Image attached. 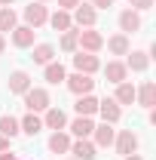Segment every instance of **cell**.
Listing matches in <instances>:
<instances>
[{
	"label": "cell",
	"mask_w": 156,
	"mask_h": 160,
	"mask_svg": "<svg viewBox=\"0 0 156 160\" xmlns=\"http://www.w3.org/2000/svg\"><path fill=\"white\" fill-rule=\"evenodd\" d=\"M46 19H49V9H46V3H40V0H31L28 6H25V25L28 28H43L46 25Z\"/></svg>",
	"instance_id": "6da1fadb"
},
{
	"label": "cell",
	"mask_w": 156,
	"mask_h": 160,
	"mask_svg": "<svg viewBox=\"0 0 156 160\" xmlns=\"http://www.w3.org/2000/svg\"><path fill=\"white\" fill-rule=\"evenodd\" d=\"M49 105H52V99H49V92H46L43 86H31V89L25 92V108H28V111H34V114L46 111Z\"/></svg>",
	"instance_id": "7a4b0ae2"
},
{
	"label": "cell",
	"mask_w": 156,
	"mask_h": 160,
	"mask_svg": "<svg viewBox=\"0 0 156 160\" xmlns=\"http://www.w3.org/2000/svg\"><path fill=\"white\" fill-rule=\"evenodd\" d=\"M101 46H104V34L95 28H83L77 34V49H83V52H98Z\"/></svg>",
	"instance_id": "3957f363"
},
{
	"label": "cell",
	"mask_w": 156,
	"mask_h": 160,
	"mask_svg": "<svg viewBox=\"0 0 156 160\" xmlns=\"http://www.w3.org/2000/svg\"><path fill=\"white\" fill-rule=\"evenodd\" d=\"M9 40H12V46H16V49H31V46H34V40H37V31H34V28H28V25H16V28L9 31Z\"/></svg>",
	"instance_id": "277c9868"
},
{
	"label": "cell",
	"mask_w": 156,
	"mask_h": 160,
	"mask_svg": "<svg viewBox=\"0 0 156 160\" xmlns=\"http://www.w3.org/2000/svg\"><path fill=\"white\" fill-rule=\"evenodd\" d=\"M64 83H67V89H71L74 96H86V92H92V89H95L92 74H80V71H74L71 77H64Z\"/></svg>",
	"instance_id": "5b68a950"
},
{
	"label": "cell",
	"mask_w": 156,
	"mask_h": 160,
	"mask_svg": "<svg viewBox=\"0 0 156 160\" xmlns=\"http://www.w3.org/2000/svg\"><path fill=\"white\" fill-rule=\"evenodd\" d=\"M74 71H80V74H95V71H101V62H98L95 52L77 49V56H74Z\"/></svg>",
	"instance_id": "8992f818"
},
{
	"label": "cell",
	"mask_w": 156,
	"mask_h": 160,
	"mask_svg": "<svg viewBox=\"0 0 156 160\" xmlns=\"http://www.w3.org/2000/svg\"><path fill=\"white\" fill-rule=\"evenodd\" d=\"M113 148H117V154H138V136L132 129H119L117 139H113Z\"/></svg>",
	"instance_id": "52a82bcc"
},
{
	"label": "cell",
	"mask_w": 156,
	"mask_h": 160,
	"mask_svg": "<svg viewBox=\"0 0 156 160\" xmlns=\"http://www.w3.org/2000/svg\"><path fill=\"white\" fill-rule=\"evenodd\" d=\"M43 129H67V114L61 111V108H55V105H49L46 111H43Z\"/></svg>",
	"instance_id": "ba28073f"
},
{
	"label": "cell",
	"mask_w": 156,
	"mask_h": 160,
	"mask_svg": "<svg viewBox=\"0 0 156 160\" xmlns=\"http://www.w3.org/2000/svg\"><path fill=\"white\" fill-rule=\"evenodd\" d=\"M92 145L95 148H113V139H117V129H113V123H98L95 129H92Z\"/></svg>",
	"instance_id": "9c48e42d"
},
{
	"label": "cell",
	"mask_w": 156,
	"mask_h": 160,
	"mask_svg": "<svg viewBox=\"0 0 156 160\" xmlns=\"http://www.w3.org/2000/svg\"><path fill=\"white\" fill-rule=\"evenodd\" d=\"M71 19L77 22L80 28H95V22H98V9L92 6V3H80L77 9H74V16Z\"/></svg>",
	"instance_id": "30bf717a"
},
{
	"label": "cell",
	"mask_w": 156,
	"mask_h": 160,
	"mask_svg": "<svg viewBox=\"0 0 156 160\" xmlns=\"http://www.w3.org/2000/svg\"><path fill=\"white\" fill-rule=\"evenodd\" d=\"M135 102L141 108H153L156 105V83L153 80H144L141 86H135Z\"/></svg>",
	"instance_id": "8fae6325"
},
{
	"label": "cell",
	"mask_w": 156,
	"mask_h": 160,
	"mask_svg": "<svg viewBox=\"0 0 156 160\" xmlns=\"http://www.w3.org/2000/svg\"><path fill=\"white\" fill-rule=\"evenodd\" d=\"M98 148L92 145V139H77V142H71V151L67 154H74V160H95Z\"/></svg>",
	"instance_id": "7c38bea8"
},
{
	"label": "cell",
	"mask_w": 156,
	"mask_h": 160,
	"mask_svg": "<svg viewBox=\"0 0 156 160\" xmlns=\"http://www.w3.org/2000/svg\"><path fill=\"white\" fill-rule=\"evenodd\" d=\"M141 12H135V9H122L119 12V34H135V31H141Z\"/></svg>",
	"instance_id": "4fadbf2b"
},
{
	"label": "cell",
	"mask_w": 156,
	"mask_h": 160,
	"mask_svg": "<svg viewBox=\"0 0 156 160\" xmlns=\"http://www.w3.org/2000/svg\"><path fill=\"white\" fill-rule=\"evenodd\" d=\"M98 114H101L104 123H117V120L122 117V105H117L113 99H101L98 102Z\"/></svg>",
	"instance_id": "5bb4252c"
},
{
	"label": "cell",
	"mask_w": 156,
	"mask_h": 160,
	"mask_svg": "<svg viewBox=\"0 0 156 160\" xmlns=\"http://www.w3.org/2000/svg\"><path fill=\"white\" fill-rule=\"evenodd\" d=\"M74 111H77V117H95L98 114V99L92 92H86V96H77V105H74Z\"/></svg>",
	"instance_id": "9a60e30c"
},
{
	"label": "cell",
	"mask_w": 156,
	"mask_h": 160,
	"mask_svg": "<svg viewBox=\"0 0 156 160\" xmlns=\"http://www.w3.org/2000/svg\"><path fill=\"white\" fill-rule=\"evenodd\" d=\"M126 56H129V59H126V68H129V71H138V74L147 71V65H150V52H144V49H129Z\"/></svg>",
	"instance_id": "2e32d148"
},
{
	"label": "cell",
	"mask_w": 156,
	"mask_h": 160,
	"mask_svg": "<svg viewBox=\"0 0 156 160\" xmlns=\"http://www.w3.org/2000/svg\"><path fill=\"white\" fill-rule=\"evenodd\" d=\"M31 89V74L28 71H12L9 74V92L12 96H25Z\"/></svg>",
	"instance_id": "e0dca14e"
},
{
	"label": "cell",
	"mask_w": 156,
	"mask_h": 160,
	"mask_svg": "<svg viewBox=\"0 0 156 160\" xmlns=\"http://www.w3.org/2000/svg\"><path fill=\"white\" fill-rule=\"evenodd\" d=\"M67 129H71V136H74V139H92L95 120H92V117H77L71 126H67Z\"/></svg>",
	"instance_id": "ac0fdd59"
},
{
	"label": "cell",
	"mask_w": 156,
	"mask_h": 160,
	"mask_svg": "<svg viewBox=\"0 0 156 160\" xmlns=\"http://www.w3.org/2000/svg\"><path fill=\"white\" fill-rule=\"evenodd\" d=\"M104 77H107V83H122V80L129 77V68H126V62H107L104 65Z\"/></svg>",
	"instance_id": "d6986e66"
},
{
	"label": "cell",
	"mask_w": 156,
	"mask_h": 160,
	"mask_svg": "<svg viewBox=\"0 0 156 160\" xmlns=\"http://www.w3.org/2000/svg\"><path fill=\"white\" fill-rule=\"evenodd\" d=\"M71 142L74 139H71L64 129H55V132L49 136V151H52V154H67V151H71Z\"/></svg>",
	"instance_id": "ffe728a7"
},
{
	"label": "cell",
	"mask_w": 156,
	"mask_h": 160,
	"mask_svg": "<svg viewBox=\"0 0 156 160\" xmlns=\"http://www.w3.org/2000/svg\"><path fill=\"white\" fill-rule=\"evenodd\" d=\"M31 59H34V65H49V62H55V46H52V43H34Z\"/></svg>",
	"instance_id": "44dd1931"
},
{
	"label": "cell",
	"mask_w": 156,
	"mask_h": 160,
	"mask_svg": "<svg viewBox=\"0 0 156 160\" xmlns=\"http://www.w3.org/2000/svg\"><path fill=\"white\" fill-rule=\"evenodd\" d=\"M46 25H52L55 31H71V28H74V19H71L67 9H55V12H49Z\"/></svg>",
	"instance_id": "7402d4cb"
},
{
	"label": "cell",
	"mask_w": 156,
	"mask_h": 160,
	"mask_svg": "<svg viewBox=\"0 0 156 160\" xmlns=\"http://www.w3.org/2000/svg\"><path fill=\"white\" fill-rule=\"evenodd\" d=\"M19 129L25 132V136H37L40 129H43V117H40V114H34V111H28V114L19 120Z\"/></svg>",
	"instance_id": "603a6c76"
},
{
	"label": "cell",
	"mask_w": 156,
	"mask_h": 160,
	"mask_svg": "<svg viewBox=\"0 0 156 160\" xmlns=\"http://www.w3.org/2000/svg\"><path fill=\"white\" fill-rule=\"evenodd\" d=\"M104 43H107V52H113V56H126V52L132 49L129 34H113V37H107Z\"/></svg>",
	"instance_id": "cb8c5ba5"
},
{
	"label": "cell",
	"mask_w": 156,
	"mask_h": 160,
	"mask_svg": "<svg viewBox=\"0 0 156 160\" xmlns=\"http://www.w3.org/2000/svg\"><path fill=\"white\" fill-rule=\"evenodd\" d=\"M113 102H117V105H135V86H132L129 80L117 83V92H113Z\"/></svg>",
	"instance_id": "d4e9b609"
},
{
	"label": "cell",
	"mask_w": 156,
	"mask_h": 160,
	"mask_svg": "<svg viewBox=\"0 0 156 160\" xmlns=\"http://www.w3.org/2000/svg\"><path fill=\"white\" fill-rule=\"evenodd\" d=\"M46 71H43V77L49 80V83H64V77H67V68L61 65V62H49V65H43Z\"/></svg>",
	"instance_id": "484cf974"
},
{
	"label": "cell",
	"mask_w": 156,
	"mask_h": 160,
	"mask_svg": "<svg viewBox=\"0 0 156 160\" xmlns=\"http://www.w3.org/2000/svg\"><path fill=\"white\" fill-rule=\"evenodd\" d=\"M16 25H19V12H16L12 6H0V34L12 31Z\"/></svg>",
	"instance_id": "4316f807"
},
{
	"label": "cell",
	"mask_w": 156,
	"mask_h": 160,
	"mask_svg": "<svg viewBox=\"0 0 156 160\" xmlns=\"http://www.w3.org/2000/svg\"><path fill=\"white\" fill-rule=\"evenodd\" d=\"M19 132H21V129H19V120L12 117V114H3V117H0V136H6V139L12 142Z\"/></svg>",
	"instance_id": "83f0119b"
},
{
	"label": "cell",
	"mask_w": 156,
	"mask_h": 160,
	"mask_svg": "<svg viewBox=\"0 0 156 160\" xmlns=\"http://www.w3.org/2000/svg\"><path fill=\"white\" fill-rule=\"evenodd\" d=\"M77 34L80 31H74V28H71V31H61V52H77Z\"/></svg>",
	"instance_id": "f1b7e54d"
},
{
	"label": "cell",
	"mask_w": 156,
	"mask_h": 160,
	"mask_svg": "<svg viewBox=\"0 0 156 160\" xmlns=\"http://www.w3.org/2000/svg\"><path fill=\"white\" fill-rule=\"evenodd\" d=\"M150 6H153V0H129V9H135V12H144Z\"/></svg>",
	"instance_id": "f546056e"
},
{
	"label": "cell",
	"mask_w": 156,
	"mask_h": 160,
	"mask_svg": "<svg viewBox=\"0 0 156 160\" xmlns=\"http://www.w3.org/2000/svg\"><path fill=\"white\" fill-rule=\"evenodd\" d=\"M80 6V0H58V9H67V12H74Z\"/></svg>",
	"instance_id": "4dcf8cb0"
},
{
	"label": "cell",
	"mask_w": 156,
	"mask_h": 160,
	"mask_svg": "<svg viewBox=\"0 0 156 160\" xmlns=\"http://www.w3.org/2000/svg\"><path fill=\"white\" fill-rule=\"evenodd\" d=\"M92 6H95V9H110L113 0H92Z\"/></svg>",
	"instance_id": "1f68e13d"
},
{
	"label": "cell",
	"mask_w": 156,
	"mask_h": 160,
	"mask_svg": "<svg viewBox=\"0 0 156 160\" xmlns=\"http://www.w3.org/2000/svg\"><path fill=\"white\" fill-rule=\"evenodd\" d=\"M3 151H9V139H6V136H0V154H3Z\"/></svg>",
	"instance_id": "d6a6232c"
},
{
	"label": "cell",
	"mask_w": 156,
	"mask_h": 160,
	"mask_svg": "<svg viewBox=\"0 0 156 160\" xmlns=\"http://www.w3.org/2000/svg\"><path fill=\"white\" fill-rule=\"evenodd\" d=\"M3 49H6V37L0 34V56H3Z\"/></svg>",
	"instance_id": "836d02e7"
},
{
	"label": "cell",
	"mask_w": 156,
	"mask_h": 160,
	"mask_svg": "<svg viewBox=\"0 0 156 160\" xmlns=\"http://www.w3.org/2000/svg\"><path fill=\"white\" fill-rule=\"evenodd\" d=\"M122 160H144V157H138V154H126Z\"/></svg>",
	"instance_id": "e575fe53"
},
{
	"label": "cell",
	"mask_w": 156,
	"mask_h": 160,
	"mask_svg": "<svg viewBox=\"0 0 156 160\" xmlns=\"http://www.w3.org/2000/svg\"><path fill=\"white\" fill-rule=\"evenodd\" d=\"M12 3H16V0H0V6H12Z\"/></svg>",
	"instance_id": "d590c367"
},
{
	"label": "cell",
	"mask_w": 156,
	"mask_h": 160,
	"mask_svg": "<svg viewBox=\"0 0 156 160\" xmlns=\"http://www.w3.org/2000/svg\"><path fill=\"white\" fill-rule=\"evenodd\" d=\"M0 160H12V154H6V151H3V154H0Z\"/></svg>",
	"instance_id": "8d00e7d4"
},
{
	"label": "cell",
	"mask_w": 156,
	"mask_h": 160,
	"mask_svg": "<svg viewBox=\"0 0 156 160\" xmlns=\"http://www.w3.org/2000/svg\"><path fill=\"white\" fill-rule=\"evenodd\" d=\"M40 3H46V0H40Z\"/></svg>",
	"instance_id": "74e56055"
},
{
	"label": "cell",
	"mask_w": 156,
	"mask_h": 160,
	"mask_svg": "<svg viewBox=\"0 0 156 160\" xmlns=\"http://www.w3.org/2000/svg\"><path fill=\"white\" fill-rule=\"evenodd\" d=\"M67 160H74V157H67Z\"/></svg>",
	"instance_id": "f35d334b"
},
{
	"label": "cell",
	"mask_w": 156,
	"mask_h": 160,
	"mask_svg": "<svg viewBox=\"0 0 156 160\" xmlns=\"http://www.w3.org/2000/svg\"><path fill=\"white\" fill-rule=\"evenodd\" d=\"M12 160H19V157H12Z\"/></svg>",
	"instance_id": "ab89813d"
}]
</instances>
